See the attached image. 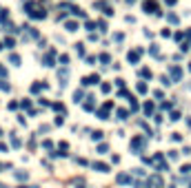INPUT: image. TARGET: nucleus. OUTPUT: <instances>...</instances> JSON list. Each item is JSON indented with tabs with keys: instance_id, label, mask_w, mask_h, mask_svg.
<instances>
[{
	"instance_id": "obj_1",
	"label": "nucleus",
	"mask_w": 191,
	"mask_h": 188,
	"mask_svg": "<svg viewBox=\"0 0 191 188\" xmlns=\"http://www.w3.org/2000/svg\"><path fill=\"white\" fill-rule=\"evenodd\" d=\"M142 148H145V139H142V137H133L131 151H142Z\"/></svg>"
},
{
	"instance_id": "obj_2",
	"label": "nucleus",
	"mask_w": 191,
	"mask_h": 188,
	"mask_svg": "<svg viewBox=\"0 0 191 188\" xmlns=\"http://www.w3.org/2000/svg\"><path fill=\"white\" fill-rule=\"evenodd\" d=\"M91 168H96L98 173H109V166H107V164H100V161H93Z\"/></svg>"
},
{
	"instance_id": "obj_3",
	"label": "nucleus",
	"mask_w": 191,
	"mask_h": 188,
	"mask_svg": "<svg viewBox=\"0 0 191 188\" xmlns=\"http://www.w3.org/2000/svg\"><path fill=\"white\" fill-rule=\"evenodd\" d=\"M54 64H56V60H54V51H51L44 55V66H54Z\"/></svg>"
},
{
	"instance_id": "obj_4",
	"label": "nucleus",
	"mask_w": 191,
	"mask_h": 188,
	"mask_svg": "<svg viewBox=\"0 0 191 188\" xmlns=\"http://www.w3.org/2000/svg\"><path fill=\"white\" fill-rule=\"evenodd\" d=\"M16 179L18 181H25V179H29V173L27 171H16Z\"/></svg>"
},
{
	"instance_id": "obj_5",
	"label": "nucleus",
	"mask_w": 191,
	"mask_h": 188,
	"mask_svg": "<svg viewBox=\"0 0 191 188\" xmlns=\"http://www.w3.org/2000/svg\"><path fill=\"white\" fill-rule=\"evenodd\" d=\"M156 7H158V5L153 2V0H149V2H145V11H147V13H153V11H156Z\"/></svg>"
},
{
	"instance_id": "obj_6",
	"label": "nucleus",
	"mask_w": 191,
	"mask_h": 188,
	"mask_svg": "<svg viewBox=\"0 0 191 188\" xmlns=\"http://www.w3.org/2000/svg\"><path fill=\"white\" fill-rule=\"evenodd\" d=\"M140 55H142V51H140V49L131 51V53H129V62H138V58H140Z\"/></svg>"
},
{
	"instance_id": "obj_7",
	"label": "nucleus",
	"mask_w": 191,
	"mask_h": 188,
	"mask_svg": "<svg viewBox=\"0 0 191 188\" xmlns=\"http://www.w3.org/2000/svg\"><path fill=\"white\" fill-rule=\"evenodd\" d=\"M169 71H171V75H173V80H180V78H182V71H180V69H178V66H171V69H169Z\"/></svg>"
},
{
	"instance_id": "obj_8",
	"label": "nucleus",
	"mask_w": 191,
	"mask_h": 188,
	"mask_svg": "<svg viewBox=\"0 0 191 188\" xmlns=\"http://www.w3.org/2000/svg\"><path fill=\"white\" fill-rule=\"evenodd\" d=\"M129 181H131L129 175H118V184H129Z\"/></svg>"
},
{
	"instance_id": "obj_9",
	"label": "nucleus",
	"mask_w": 191,
	"mask_h": 188,
	"mask_svg": "<svg viewBox=\"0 0 191 188\" xmlns=\"http://www.w3.org/2000/svg\"><path fill=\"white\" fill-rule=\"evenodd\" d=\"M11 144H13V146H16V148H18V146H22V142H20V139H18V137H16V135H13V137H11Z\"/></svg>"
},
{
	"instance_id": "obj_10",
	"label": "nucleus",
	"mask_w": 191,
	"mask_h": 188,
	"mask_svg": "<svg viewBox=\"0 0 191 188\" xmlns=\"http://www.w3.org/2000/svg\"><path fill=\"white\" fill-rule=\"evenodd\" d=\"M98 117H100V120H107V108H100L98 111Z\"/></svg>"
},
{
	"instance_id": "obj_11",
	"label": "nucleus",
	"mask_w": 191,
	"mask_h": 188,
	"mask_svg": "<svg viewBox=\"0 0 191 188\" xmlns=\"http://www.w3.org/2000/svg\"><path fill=\"white\" fill-rule=\"evenodd\" d=\"M140 75H142V78H151V71H149V69H142Z\"/></svg>"
},
{
	"instance_id": "obj_12",
	"label": "nucleus",
	"mask_w": 191,
	"mask_h": 188,
	"mask_svg": "<svg viewBox=\"0 0 191 188\" xmlns=\"http://www.w3.org/2000/svg\"><path fill=\"white\" fill-rule=\"evenodd\" d=\"M107 151H109V146H107V144H100V146H98V153H102V155H105Z\"/></svg>"
},
{
	"instance_id": "obj_13",
	"label": "nucleus",
	"mask_w": 191,
	"mask_h": 188,
	"mask_svg": "<svg viewBox=\"0 0 191 188\" xmlns=\"http://www.w3.org/2000/svg\"><path fill=\"white\" fill-rule=\"evenodd\" d=\"M138 91H140V93H147V84L140 82V84H138Z\"/></svg>"
},
{
	"instance_id": "obj_14",
	"label": "nucleus",
	"mask_w": 191,
	"mask_h": 188,
	"mask_svg": "<svg viewBox=\"0 0 191 188\" xmlns=\"http://www.w3.org/2000/svg\"><path fill=\"white\" fill-rule=\"evenodd\" d=\"M118 117H120V120H127V111L120 108V111H118Z\"/></svg>"
},
{
	"instance_id": "obj_15",
	"label": "nucleus",
	"mask_w": 191,
	"mask_h": 188,
	"mask_svg": "<svg viewBox=\"0 0 191 188\" xmlns=\"http://www.w3.org/2000/svg\"><path fill=\"white\" fill-rule=\"evenodd\" d=\"M0 89H3V91H9V84H7L5 80H0Z\"/></svg>"
},
{
	"instance_id": "obj_16",
	"label": "nucleus",
	"mask_w": 191,
	"mask_h": 188,
	"mask_svg": "<svg viewBox=\"0 0 191 188\" xmlns=\"http://www.w3.org/2000/svg\"><path fill=\"white\" fill-rule=\"evenodd\" d=\"M67 29L69 31H76V22H67Z\"/></svg>"
},
{
	"instance_id": "obj_17",
	"label": "nucleus",
	"mask_w": 191,
	"mask_h": 188,
	"mask_svg": "<svg viewBox=\"0 0 191 188\" xmlns=\"http://www.w3.org/2000/svg\"><path fill=\"white\" fill-rule=\"evenodd\" d=\"M11 64H16V66H18V64H20V58H18V55H11Z\"/></svg>"
},
{
	"instance_id": "obj_18",
	"label": "nucleus",
	"mask_w": 191,
	"mask_h": 188,
	"mask_svg": "<svg viewBox=\"0 0 191 188\" xmlns=\"http://www.w3.org/2000/svg\"><path fill=\"white\" fill-rule=\"evenodd\" d=\"M91 137H93V139H102V133H100V131H96V133H93Z\"/></svg>"
},
{
	"instance_id": "obj_19",
	"label": "nucleus",
	"mask_w": 191,
	"mask_h": 188,
	"mask_svg": "<svg viewBox=\"0 0 191 188\" xmlns=\"http://www.w3.org/2000/svg\"><path fill=\"white\" fill-rule=\"evenodd\" d=\"M145 111H147V113H151V111H153V104H151V102H149V104H145Z\"/></svg>"
},
{
	"instance_id": "obj_20",
	"label": "nucleus",
	"mask_w": 191,
	"mask_h": 188,
	"mask_svg": "<svg viewBox=\"0 0 191 188\" xmlns=\"http://www.w3.org/2000/svg\"><path fill=\"white\" fill-rule=\"evenodd\" d=\"M0 49H3V44H0Z\"/></svg>"
},
{
	"instance_id": "obj_21",
	"label": "nucleus",
	"mask_w": 191,
	"mask_h": 188,
	"mask_svg": "<svg viewBox=\"0 0 191 188\" xmlns=\"http://www.w3.org/2000/svg\"><path fill=\"white\" fill-rule=\"evenodd\" d=\"M0 135H3V131H0Z\"/></svg>"
},
{
	"instance_id": "obj_22",
	"label": "nucleus",
	"mask_w": 191,
	"mask_h": 188,
	"mask_svg": "<svg viewBox=\"0 0 191 188\" xmlns=\"http://www.w3.org/2000/svg\"><path fill=\"white\" fill-rule=\"evenodd\" d=\"M80 188H82V186H80Z\"/></svg>"
}]
</instances>
